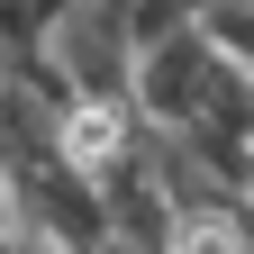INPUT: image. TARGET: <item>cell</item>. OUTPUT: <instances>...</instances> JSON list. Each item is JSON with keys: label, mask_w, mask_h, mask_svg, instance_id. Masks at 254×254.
I'll use <instances>...</instances> for the list:
<instances>
[{"label": "cell", "mask_w": 254, "mask_h": 254, "mask_svg": "<svg viewBox=\"0 0 254 254\" xmlns=\"http://www.w3.org/2000/svg\"><path fill=\"white\" fill-rule=\"evenodd\" d=\"M127 100H136L145 127H200L218 109H245L254 73H236L200 27H164V37H145L136 64H127Z\"/></svg>", "instance_id": "1"}, {"label": "cell", "mask_w": 254, "mask_h": 254, "mask_svg": "<svg viewBox=\"0 0 254 254\" xmlns=\"http://www.w3.org/2000/svg\"><path fill=\"white\" fill-rule=\"evenodd\" d=\"M190 27H200L236 73H254V0H200V18H190Z\"/></svg>", "instance_id": "2"}, {"label": "cell", "mask_w": 254, "mask_h": 254, "mask_svg": "<svg viewBox=\"0 0 254 254\" xmlns=\"http://www.w3.org/2000/svg\"><path fill=\"white\" fill-rule=\"evenodd\" d=\"M190 18H200V0H127L136 46H145V37H164V27H190Z\"/></svg>", "instance_id": "3"}]
</instances>
